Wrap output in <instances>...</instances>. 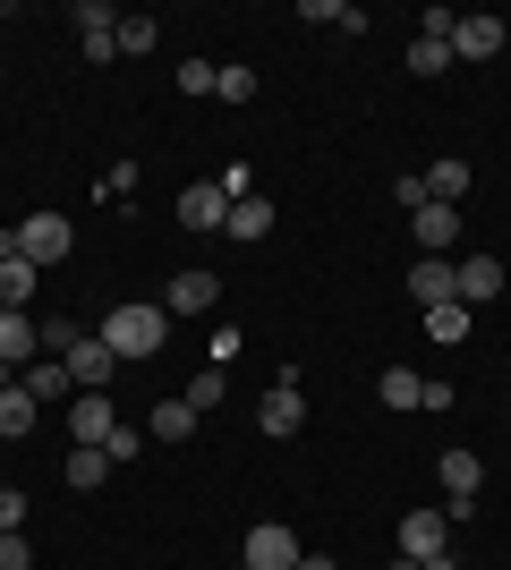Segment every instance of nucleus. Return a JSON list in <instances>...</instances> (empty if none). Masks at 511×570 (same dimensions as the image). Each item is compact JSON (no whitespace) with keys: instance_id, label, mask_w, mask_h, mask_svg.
I'll use <instances>...</instances> for the list:
<instances>
[{"instance_id":"obj_15","label":"nucleus","mask_w":511,"mask_h":570,"mask_svg":"<svg viewBox=\"0 0 511 570\" xmlns=\"http://www.w3.org/2000/svg\"><path fill=\"white\" fill-rule=\"evenodd\" d=\"M503 35H511L503 18H461V26H452V60H494Z\"/></svg>"},{"instance_id":"obj_18","label":"nucleus","mask_w":511,"mask_h":570,"mask_svg":"<svg viewBox=\"0 0 511 570\" xmlns=\"http://www.w3.org/2000/svg\"><path fill=\"white\" fill-rule=\"evenodd\" d=\"M35 282H43V273H35V264H26V256H0V307H35Z\"/></svg>"},{"instance_id":"obj_3","label":"nucleus","mask_w":511,"mask_h":570,"mask_svg":"<svg viewBox=\"0 0 511 570\" xmlns=\"http://www.w3.org/2000/svg\"><path fill=\"white\" fill-rule=\"evenodd\" d=\"M18 392H26L35 409H69V401H77L69 357H35V366H18Z\"/></svg>"},{"instance_id":"obj_37","label":"nucleus","mask_w":511,"mask_h":570,"mask_svg":"<svg viewBox=\"0 0 511 570\" xmlns=\"http://www.w3.org/2000/svg\"><path fill=\"white\" fill-rule=\"evenodd\" d=\"M417 570H461V553H435V562H417Z\"/></svg>"},{"instance_id":"obj_24","label":"nucleus","mask_w":511,"mask_h":570,"mask_svg":"<svg viewBox=\"0 0 511 570\" xmlns=\"http://www.w3.org/2000/svg\"><path fill=\"white\" fill-rule=\"evenodd\" d=\"M307 26H333V35H358V9H350V0H307Z\"/></svg>"},{"instance_id":"obj_28","label":"nucleus","mask_w":511,"mask_h":570,"mask_svg":"<svg viewBox=\"0 0 511 570\" xmlns=\"http://www.w3.org/2000/svg\"><path fill=\"white\" fill-rule=\"evenodd\" d=\"M222 392H230V375H222V366H205V375L188 383V409L205 417V409H222Z\"/></svg>"},{"instance_id":"obj_1","label":"nucleus","mask_w":511,"mask_h":570,"mask_svg":"<svg viewBox=\"0 0 511 570\" xmlns=\"http://www.w3.org/2000/svg\"><path fill=\"white\" fill-rule=\"evenodd\" d=\"M95 333L111 341V357H154V350H163V333H170V307H163V298H120Z\"/></svg>"},{"instance_id":"obj_33","label":"nucleus","mask_w":511,"mask_h":570,"mask_svg":"<svg viewBox=\"0 0 511 570\" xmlns=\"http://www.w3.org/2000/svg\"><path fill=\"white\" fill-rule=\"evenodd\" d=\"M214 188L239 205V196H256V179H247V163H222V170H214Z\"/></svg>"},{"instance_id":"obj_10","label":"nucleus","mask_w":511,"mask_h":570,"mask_svg":"<svg viewBox=\"0 0 511 570\" xmlns=\"http://www.w3.org/2000/svg\"><path fill=\"white\" fill-rule=\"evenodd\" d=\"M214 298H222V282L205 273V264H188V273H170V289H163V307H170V315H205Z\"/></svg>"},{"instance_id":"obj_21","label":"nucleus","mask_w":511,"mask_h":570,"mask_svg":"<svg viewBox=\"0 0 511 570\" xmlns=\"http://www.w3.org/2000/svg\"><path fill=\"white\" fill-rule=\"evenodd\" d=\"M426 341H435V350H461L469 341V307L461 298H452V307H426Z\"/></svg>"},{"instance_id":"obj_19","label":"nucleus","mask_w":511,"mask_h":570,"mask_svg":"<svg viewBox=\"0 0 511 570\" xmlns=\"http://www.w3.org/2000/svg\"><path fill=\"white\" fill-rule=\"evenodd\" d=\"M265 230H273V205H265V196H239V205H230V222H222V238H247V247H256Z\"/></svg>"},{"instance_id":"obj_36","label":"nucleus","mask_w":511,"mask_h":570,"mask_svg":"<svg viewBox=\"0 0 511 570\" xmlns=\"http://www.w3.org/2000/svg\"><path fill=\"white\" fill-rule=\"evenodd\" d=\"M298 570H341V562H333V553H298Z\"/></svg>"},{"instance_id":"obj_5","label":"nucleus","mask_w":511,"mask_h":570,"mask_svg":"<svg viewBox=\"0 0 511 570\" xmlns=\"http://www.w3.org/2000/svg\"><path fill=\"white\" fill-rule=\"evenodd\" d=\"M452 553V511H410L401 520V562H435Z\"/></svg>"},{"instance_id":"obj_20","label":"nucleus","mask_w":511,"mask_h":570,"mask_svg":"<svg viewBox=\"0 0 511 570\" xmlns=\"http://www.w3.org/2000/svg\"><path fill=\"white\" fill-rule=\"evenodd\" d=\"M375 392H384V409H426V375H417V366H384Z\"/></svg>"},{"instance_id":"obj_38","label":"nucleus","mask_w":511,"mask_h":570,"mask_svg":"<svg viewBox=\"0 0 511 570\" xmlns=\"http://www.w3.org/2000/svg\"><path fill=\"white\" fill-rule=\"evenodd\" d=\"M392 570H417V562H392Z\"/></svg>"},{"instance_id":"obj_11","label":"nucleus","mask_w":511,"mask_h":570,"mask_svg":"<svg viewBox=\"0 0 511 570\" xmlns=\"http://www.w3.org/2000/svg\"><path fill=\"white\" fill-rule=\"evenodd\" d=\"M410 238L426 247V256H443V247L461 238V205H435V196H426V205L410 214Z\"/></svg>"},{"instance_id":"obj_2","label":"nucleus","mask_w":511,"mask_h":570,"mask_svg":"<svg viewBox=\"0 0 511 570\" xmlns=\"http://www.w3.org/2000/svg\"><path fill=\"white\" fill-rule=\"evenodd\" d=\"M69 247H77V230H69L60 214H26L18 230H0V256H26L35 273H43V264H60Z\"/></svg>"},{"instance_id":"obj_32","label":"nucleus","mask_w":511,"mask_h":570,"mask_svg":"<svg viewBox=\"0 0 511 570\" xmlns=\"http://www.w3.org/2000/svg\"><path fill=\"white\" fill-rule=\"evenodd\" d=\"M214 95H222V102H256V77H247V69H222Z\"/></svg>"},{"instance_id":"obj_16","label":"nucleus","mask_w":511,"mask_h":570,"mask_svg":"<svg viewBox=\"0 0 511 570\" xmlns=\"http://www.w3.org/2000/svg\"><path fill=\"white\" fill-rule=\"evenodd\" d=\"M0 357H9V366H35V357H43V333H35V315L0 307Z\"/></svg>"},{"instance_id":"obj_23","label":"nucleus","mask_w":511,"mask_h":570,"mask_svg":"<svg viewBox=\"0 0 511 570\" xmlns=\"http://www.w3.org/2000/svg\"><path fill=\"white\" fill-rule=\"evenodd\" d=\"M417 179H426L435 205H461V196H469V163H435V170H417Z\"/></svg>"},{"instance_id":"obj_22","label":"nucleus","mask_w":511,"mask_h":570,"mask_svg":"<svg viewBox=\"0 0 511 570\" xmlns=\"http://www.w3.org/2000/svg\"><path fill=\"white\" fill-rule=\"evenodd\" d=\"M43 426V409L26 401V392H0V443H18V434H35Z\"/></svg>"},{"instance_id":"obj_29","label":"nucleus","mask_w":511,"mask_h":570,"mask_svg":"<svg viewBox=\"0 0 511 570\" xmlns=\"http://www.w3.org/2000/svg\"><path fill=\"white\" fill-rule=\"evenodd\" d=\"M154 35H163L154 18H120V51H128V60H137V51H154Z\"/></svg>"},{"instance_id":"obj_14","label":"nucleus","mask_w":511,"mask_h":570,"mask_svg":"<svg viewBox=\"0 0 511 570\" xmlns=\"http://www.w3.org/2000/svg\"><path fill=\"white\" fill-rule=\"evenodd\" d=\"M307 426V401H298V383H273L265 401H256V434H298Z\"/></svg>"},{"instance_id":"obj_13","label":"nucleus","mask_w":511,"mask_h":570,"mask_svg":"<svg viewBox=\"0 0 511 570\" xmlns=\"http://www.w3.org/2000/svg\"><path fill=\"white\" fill-rule=\"evenodd\" d=\"M179 222H188V230H222V222H230V196H222L214 179H188V188H179Z\"/></svg>"},{"instance_id":"obj_34","label":"nucleus","mask_w":511,"mask_h":570,"mask_svg":"<svg viewBox=\"0 0 511 570\" xmlns=\"http://www.w3.org/2000/svg\"><path fill=\"white\" fill-rule=\"evenodd\" d=\"M26 511H35L26 494H0V537H26Z\"/></svg>"},{"instance_id":"obj_31","label":"nucleus","mask_w":511,"mask_h":570,"mask_svg":"<svg viewBox=\"0 0 511 570\" xmlns=\"http://www.w3.org/2000/svg\"><path fill=\"white\" fill-rule=\"evenodd\" d=\"M137 452H146V434H137V426H120V434H111V443H102V460H111V469H128V460H137Z\"/></svg>"},{"instance_id":"obj_4","label":"nucleus","mask_w":511,"mask_h":570,"mask_svg":"<svg viewBox=\"0 0 511 570\" xmlns=\"http://www.w3.org/2000/svg\"><path fill=\"white\" fill-rule=\"evenodd\" d=\"M452 26H461L452 9H426V18H417V43H410V69L417 77H443V69H452Z\"/></svg>"},{"instance_id":"obj_30","label":"nucleus","mask_w":511,"mask_h":570,"mask_svg":"<svg viewBox=\"0 0 511 570\" xmlns=\"http://www.w3.org/2000/svg\"><path fill=\"white\" fill-rule=\"evenodd\" d=\"M214 60H179V95H214Z\"/></svg>"},{"instance_id":"obj_26","label":"nucleus","mask_w":511,"mask_h":570,"mask_svg":"<svg viewBox=\"0 0 511 570\" xmlns=\"http://www.w3.org/2000/svg\"><path fill=\"white\" fill-rule=\"evenodd\" d=\"M102 476H111V460H102V452H86V443H77V452H69V485H77V494H95Z\"/></svg>"},{"instance_id":"obj_12","label":"nucleus","mask_w":511,"mask_h":570,"mask_svg":"<svg viewBox=\"0 0 511 570\" xmlns=\"http://www.w3.org/2000/svg\"><path fill=\"white\" fill-rule=\"evenodd\" d=\"M69 375H77V392H102V383L120 375V357H111V341H102V333H86V341L69 350Z\"/></svg>"},{"instance_id":"obj_8","label":"nucleus","mask_w":511,"mask_h":570,"mask_svg":"<svg viewBox=\"0 0 511 570\" xmlns=\"http://www.w3.org/2000/svg\"><path fill=\"white\" fill-rule=\"evenodd\" d=\"M410 298H417V307H452V298H461L452 256H417V264H410Z\"/></svg>"},{"instance_id":"obj_6","label":"nucleus","mask_w":511,"mask_h":570,"mask_svg":"<svg viewBox=\"0 0 511 570\" xmlns=\"http://www.w3.org/2000/svg\"><path fill=\"white\" fill-rule=\"evenodd\" d=\"M69 434L86 443V452H102V443L120 434V409L102 401V392H77V401H69Z\"/></svg>"},{"instance_id":"obj_7","label":"nucleus","mask_w":511,"mask_h":570,"mask_svg":"<svg viewBox=\"0 0 511 570\" xmlns=\"http://www.w3.org/2000/svg\"><path fill=\"white\" fill-rule=\"evenodd\" d=\"M247 570H298V537L282 520H256L247 528Z\"/></svg>"},{"instance_id":"obj_35","label":"nucleus","mask_w":511,"mask_h":570,"mask_svg":"<svg viewBox=\"0 0 511 570\" xmlns=\"http://www.w3.org/2000/svg\"><path fill=\"white\" fill-rule=\"evenodd\" d=\"M0 570H35V546H26V537H0Z\"/></svg>"},{"instance_id":"obj_17","label":"nucleus","mask_w":511,"mask_h":570,"mask_svg":"<svg viewBox=\"0 0 511 570\" xmlns=\"http://www.w3.org/2000/svg\"><path fill=\"white\" fill-rule=\"evenodd\" d=\"M452 273H461V307L469 298H503V256H461Z\"/></svg>"},{"instance_id":"obj_25","label":"nucleus","mask_w":511,"mask_h":570,"mask_svg":"<svg viewBox=\"0 0 511 570\" xmlns=\"http://www.w3.org/2000/svg\"><path fill=\"white\" fill-rule=\"evenodd\" d=\"M154 434H163V443H188V434H196V409L188 401H163V409H154Z\"/></svg>"},{"instance_id":"obj_9","label":"nucleus","mask_w":511,"mask_h":570,"mask_svg":"<svg viewBox=\"0 0 511 570\" xmlns=\"http://www.w3.org/2000/svg\"><path fill=\"white\" fill-rule=\"evenodd\" d=\"M478 485H487V460L478 452H443V511H452V520H469V502H478Z\"/></svg>"},{"instance_id":"obj_27","label":"nucleus","mask_w":511,"mask_h":570,"mask_svg":"<svg viewBox=\"0 0 511 570\" xmlns=\"http://www.w3.org/2000/svg\"><path fill=\"white\" fill-rule=\"evenodd\" d=\"M102 35H120V18L102 0H77V43H102Z\"/></svg>"}]
</instances>
